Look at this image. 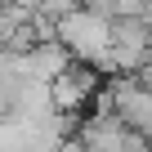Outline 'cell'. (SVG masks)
I'll use <instances>...</instances> for the list:
<instances>
[{
    "label": "cell",
    "mask_w": 152,
    "mask_h": 152,
    "mask_svg": "<svg viewBox=\"0 0 152 152\" xmlns=\"http://www.w3.org/2000/svg\"><path fill=\"white\" fill-rule=\"evenodd\" d=\"M58 36H63V49L67 54L85 58V63H107L116 23L103 9H72V14L58 18Z\"/></svg>",
    "instance_id": "cell-1"
},
{
    "label": "cell",
    "mask_w": 152,
    "mask_h": 152,
    "mask_svg": "<svg viewBox=\"0 0 152 152\" xmlns=\"http://www.w3.org/2000/svg\"><path fill=\"white\" fill-rule=\"evenodd\" d=\"M94 85H99V76L90 72V67H63L54 81H49V107H58V112H76L90 94H94Z\"/></svg>",
    "instance_id": "cell-2"
},
{
    "label": "cell",
    "mask_w": 152,
    "mask_h": 152,
    "mask_svg": "<svg viewBox=\"0 0 152 152\" xmlns=\"http://www.w3.org/2000/svg\"><path fill=\"white\" fill-rule=\"evenodd\" d=\"M18 5H31V0H18Z\"/></svg>",
    "instance_id": "cell-3"
}]
</instances>
